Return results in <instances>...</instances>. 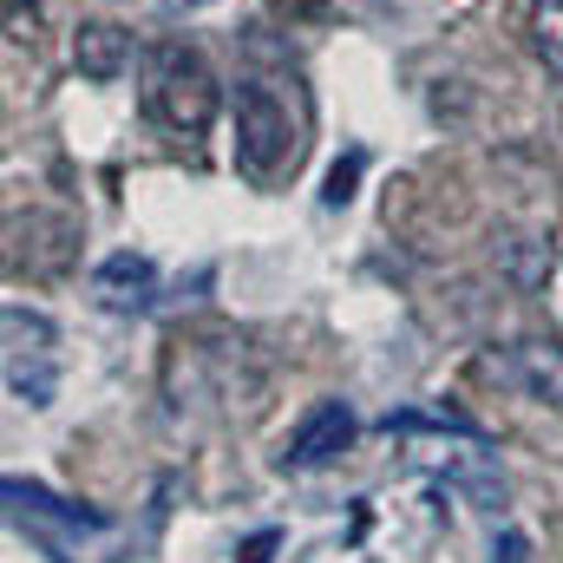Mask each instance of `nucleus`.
Listing matches in <instances>:
<instances>
[{
	"mask_svg": "<svg viewBox=\"0 0 563 563\" xmlns=\"http://www.w3.org/2000/svg\"><path fill=\"white\" fill-rule=\"evenodd\" d=\"M223 86L210 73V59L184 40H164L144 53V112L170 132V139H203L217 125Z\"/></svg>",
	"mask_w": 563,
	"mask_h": 563,
	"instance_id": "obj_1",
	"label": "nucleus"
},
{
	"mask_svg": "<svg viewBox=\"0 0 563 563\" xmlns=\"http://www.w3.org/2000/svg\"><path fill=\"white\" fill-rule=\"evenodd\" d=\"M301 112L288 106V92L269 86V79H243L236 86V170L250 177V184H282V177H295V164H301Z\"/></svg>",
	"mask_w": 563,
	"mask_h": 563,
	"instance_id": "obj_2",
	"label": "nucleus"
},
{
	"mask_svg": "<svg viewBox=\"0 0 563 563\" xmlns=\"http://www.w3.org/2000/svg\"><path fill=\"white\" fill-rule=\"evenodd\" d=\"M0 334H7V394L20 407H53V394H59V328L40 308L7 301Z\"/></svg>",
	"mask_w": 563,
	"mask_h": 563,
	"instance_id": "obj_3",
	"label": "nucleus"
},
{
	"mask_svg": "<svg viewBox=\"0 0 563 563\" xmlns=\"http://www.w3.org/2000/svg\"><path fill=\"white\" fill-rule=\"evenodd\" d=\"M0 492H7V511H13V525H26V531H33V538L46 544V558H53V563L66 558V544H79V538H99V531H112V518H106L99 505L59 498V492H46L40 478H7Z\"/></svg>",
	"mask_w": 563,
	"mask_h": 563,
	"instance_id": "obj_4",
	"label": "nucleus"
},
{
	"mask_svg": "<svg viewBox=\"0 0 563 563\" xmlns=\"http://www.w3.org/2000/svg\"><path fill=\"white\" fill-rule=\"evenodd\" d=\"M478 367L498 387H511V394H525L538 407H563V341L558 334H518V341L492 347Z\"/></svg>",
	"mask_w": 563,
	"mask_h": 563,
	"instance_id": "obj_5",
	"label": "nucleus"
},
{
	"mask_svg": "<svg viewBox=\"0 0 563 563\" xmlns=\"http://www.w3.org/2000/svg\"><path fill=\"white\" fill-rule=\"evenodd\" d=\"M354 445V413H347V400H314L301 426L288 432V465L295 472H321V465H334L341 452Z\"/></svg>",
	"mask_w": 563,
	"mask_h": 563,
	"instance_id": "obj_6",
	"label": "nucleus"
},
{
	"mask_svg": "<svg viewBox=\"0 0 563 563\" xmlns=\"http://www.w3.org/2000/svg\"><path fill=\"white\" fill-rule=\"evenodd\" d=\"M92 295H99L112 314H144L151 295H157V269H151V256H132V250L106 256L99 276H92Z\"/></svg>",
	"mask_w": 563,
	"mask_h": 563,
	"instance_id": "obj_7",
	"label": "nucleus"
},
{
	"mask_svg": "<svg viewBox=\"0 0 563 563\" xmlns=\"http://www.w3.org/2000/svg\"><path fill=\"white\" fill-rule=\"evenodd\" d=\"M73 66L86 73V79H119L125 66H132V33L119 26V20H79L73 26Z\"/></svg>",
	"mask_w": 563,
	"mask_h": 563,
	"instance_id": "obj_8",
	"label": "nucleus"
},
{
	"mask_svg": "<svg viewBox=\"0 0 563 563\" xmlns=\"http://www.w3.org/2000/svg\"><path fill=\"white\" fill-rule=\"evenodd\" d=\"M531 53H538V66L563 86V0H538L531 7Z\"/></svg>",
	"mask_w": 563,
	"mask_h": 563,
	"instance_id": "obj_9",
	"label": "nucleus"
},
{
	"mask_svg": "<svg viewBox=\"0 0 563 563\" xmlns=\"http://www.w3.org/2000/svg\"><path fill=\"white\" fill-rule=\"evenodd\" d=\"M505 256H511V276H518V288H538V282H544V250H538L531 236H518Z\"/></svg>",
	"mask_w": 563,
	"mask_h": 563,
	"instance_id": "obj_10",
	"label": "nucleus"
},
{
	"mask_svg": "<svg viewBox=\"0 0 563 563\" xmlns=\"http://www.w3.org/2000/svg\"><path fill=\"white\" fill-rule=\"evenodd\" d=\"M361 164H367V157H361V151H347V157H341V164L328 170V190H321V197H328L334 210H341V203L354 197V177H361Z\"/></svg>",
	"mask_w": 563,
	"mask_h": 563,
	"instance_id": "obj_11",
	"label": "nucleus"
},
{
	"mask_svg": "<svg viewBox=\"0 0 563 563\" xmlns=\"http://www.w3.org/2000/svg\"><path fill=\"white\" fill-rule=\"evenodd\" d=\"M276 551H282V531H256V538L236 544V563H269Z\"/></svg>",
	"mask_w": 563,
	"mask_h": 563,
	"instance_id": "obj_12",
	"label": "nucleus"
},
{
	"mask_svg": "<svg viewBox=\"0 0 563 563\" xmlns=\"http://www.w3.org/2000/svg\"><path fill=\"white\" fill-rule=\"evenodd\" d=\"M525 551H531V544H525L518 531H505V538H498V551H492V563H525Z\"/></svg>",
	"mask_w": 563,
	"mask_h": 563,
	"instance_id": "obj_13",
	"label": "nucleus"
},
{
	"mask_svg": "<svg viewBox=\"0 0 563 563\" xmlns=\"http://www.w3.org/2000/svg\"><path fill=\"white\" fill-rule=\"evenodd\" d=\"M170 7H210V0H170Z\"/></svg>",
	"mask_w": 563,
	"mask_h": 563,
	"instance_id": "obj_14",
	"label": "nucleus"
}]
</instances>
